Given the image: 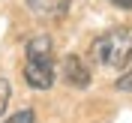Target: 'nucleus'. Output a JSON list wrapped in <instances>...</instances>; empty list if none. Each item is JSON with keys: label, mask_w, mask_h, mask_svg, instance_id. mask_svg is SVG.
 I'll use <instances>...</instances> for the list:
<instances>
[{"label": "nucleus", "mask_w": 132, "mask_h": 123, "mask_svg": "<svg viewBox=\"0 0 132 123\" xmlns=\"http://www.w3.org/2000/svg\"><path fill=\"white\" fill-rule=\"evenodd\" d=\"M90 60L102 69L120 72L132 60V33L126 27H111L102 36H96L90 45Z\"/></svg>", "instance_id": "obj_1"}, {"label": "nucleus", "mask_w": 132, "mask_h": 123, "mask_svg": "<svg viewBox=\"0 0 132 123\" xmlns=\"http://www.w3.org/2000/svg\"><path fill=\"white\" fill-rule=\"evenodd\" d=\"M54 42L51 36H33L24 48V81L33 90H48L54 84Z\"/></svg>", "instance_id": "obj_2"}, {"label": "nucleus", "mask_w": 132, "mask_h": 123, "mask_svg": "<svg viewBox=\"0 0 132 123\" xmlns=\"http://www.w3.org/2000/svg\"><path fill=\"white\" fill-rule=\"evenodd\" d=\"M69 3H72V0H27V9H30L36 18L54 21V18H63L66 12H69Z\"/></svg>", "instance_id": "obj_3"}, {"label": "nucleus", "mask_w": 132, "mask_h": 123, "mask_svg": "<svg viewBox=\"0 0 132 123\" xmlns=\"http://www.w3.org/2000/svg\"><path fill=\"white\" fill-rule=\"evenodd\" d=\"M63 78L72 84V87H87V84H90V69L84 66L81 57L69 54V57H63Z\"/></svg>", "instance_id": "obj_4"}, {"label": "nucleus", "mask_w": 132, "mask_h": 123, "mask_svg": "<svg viewBox=\"0 0 132 123\" xmlns=\"http://www.w3.org/2000/svg\"><path fill=\"white\" fill-rule=\"evenodd\" d=\"M9 96H12V87H9L6 78H0V117H3V111L9 105Z\"/></svg>", "instance_id": "obj_5"}, {"label": "nucleus", "mask_w": 132, "mask_h": 123, "mask_svg": "<svg viewBox=\"0 0 132 123\" xmlns=\"http://www.w3.org/2000/svg\"><path fill=\"white\" fill-rule=\"evenodd\" d=\"M33 120H36V114H33L30 108H24V111H18V114H12V117H9L6 123H33Z\"/></svg>", "instance_id": "obj_6"}, {"label": "nucleus", "mask_w": 132, "mask_h": 123, "mask_svg": "<svg viewBox=\"0 0 132 123\" xmlns=\"http://www.w3.org/2000/svg\"><path fill=\"white\" fill-rule=\"evenodd\" d=\"M114 87H117V90H132V69H129V72H123L120 78H117Z\"/></svg>", "instance_id": "obj_7"}, {"label": "nucleus", "mask_w": 132, "mask_h": 123, "mask_svg": "<svg viewBox=\"0 0 132 123\" xmlns=\"http://www.w3.org/2000/svg\"><path fill=\"white\" fill-rule=\"evenodd\" d=\"M117 9H132V0H111Z\"/></svg>", "instance_id": "obj_8"}]
</instances>
